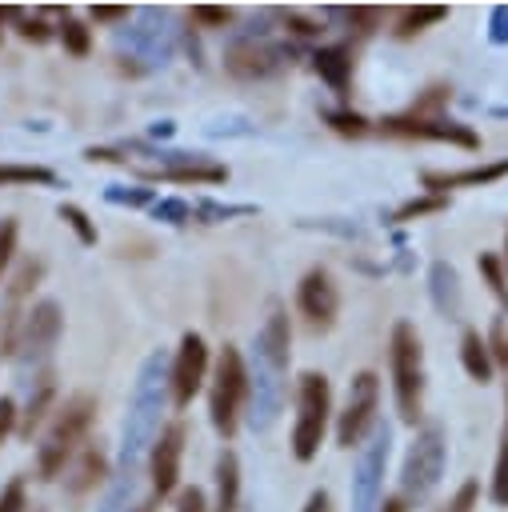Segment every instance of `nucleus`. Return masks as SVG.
<instances>
[{
	"label": "nucleus",
	"mask_w": 508,
	"mask_h": 512,
	"mask_svg": "<svg viewBox=\"0 0 508 512\" xmlns=\"http://www.w3.org/2000/svg\"><path fill=\"white\" fill-rule=\"evenodd\" d=\"M288 348H292V324L280 308L268 312L252 340V364H248V428L268 432L284 412V376H288Z\"/></svg>",
	"instance_id": "nucleus-1"
},
{
	"label": "nucleus",
	"mask_w": 508,
	"mask_h": 512,
	"mask_svg": "<svg viewBox=\"0 0 508 512\" xmlns=\"http://www.w3.org/2000/svg\"><path fill=\"white\" fill-rule=\"evenodd\" d=\"M172 384H168V356L164 348L148 352L136 380H132V396H128V412H124V432H120V472L136 476V468L148 460L160 428H164V408H168Z\"/></svg>",
	"instance_id": "nucleus-2"
},
{
	"label": "nucleus",
	"mask_w": 508,
	"mask_h": 512,
	"mask_svg": "<svg viewBox=\"0 0 508 512\" xmlns=\"http://www.w3.org/2000/svg\"><path fill=\"white\" fill-rule=\"evenodd\" d=\"M96 420V400L88 392L64 400L56 412H52V424L44 432V440L36 444V476L40 480H56L64 472V464L84 448V436Z\"/></svg>",
	"instance_id": "nucleus-3"
},
{
	"label": "nucleus",
	"mask_w": 508,
	"mask_h": 512,
	"mask_svg": "<svg viewBox=\"0 0 508 512\" xmlns=\"http://www.w3.org/2000/svg\"><path fill=\"white\" fill-rule=\"evenodd\" d=\"M388 368H392V396H396V416L404 424H416L424 416V348L420 332L408 320H396L388 336Z\"/></svg>",
	"instance_id": "nucleus-4"
},
{
	"label": "nucleus",
	"mask_w": 508,
	"mask_h": 512,
	"mask_svg": "<svg viewBox=\"0 0 508 512\" xmlns=\"http://www.w3.org/2000/svg\"><path fill=\"white\" fill-rule=\"evenodd\" d=\"M248 408V364L236 344H224L212 364L208 384V420L220 432V440H232L240 428V412Z\"/></svg>",
	"instance_id": "nucleus-5"
},
{
	"label": "nucleus",
	"mask_w": 508,
	"mask_h": 512,
	"mask_svg": "<svg viewBox=\"0 0 508 512\" xmlns=\"http://www.w3.org/2000/svg\"><path fill=\"white\" fill-rule=\"evenodd\" d=\"M332 424V384L324 372H300L296 380V420H292V456L300 464L320 456V444Z\"/></svg>",
	"instance_id": "nucleus-6"
},
{
	"label": "nucleus",
	"mask_w": 508,
	"mask_h": 512,
	"mask_svg": "<svg viewBox=\"0 0 508 512\" xmlns=\"http://www.w3.org/2000/svg\"><path fill=\"white\" fill-rule=\"evenodd\" d=\"M444 464H448V440H444V428L440 424H424L404 460H400V500L404 504H424L440 480H444Z\"/></svg>",
	"instance_id": "nucleus-7"
},
{
	"label": "nucleus",
	"mask_w": 508,
	"mask_h": 512,
	"mask_svg": "<svg viewBox=\"0 0 508 512\" xmlns=\"http://www.w3.org/2000/svg\"><path fill=\"white\" fill-rule=\"evenodd\" d=\"M60 328H64V316H60V304L56 300H40L24 312L20 320V336H16V368L24 376V384H32L36 376H44L48 368V356L60 340Z\"/></svg>",
	"instance_id": "nucleus-8"
},
{
	"label": "nucleus",
	"mask_w": 508,
	"mask_h": 512,
	"mask_svg": "<svg viewBox=\"0 0 508 512\" xmlns=\"http://www.w3.org/2000/svg\"><path fill=\"white\" fill-rule=\"evenodd\" d=\"M376 408H380V376L364 368L348 380L344 408L336 412V444L340 448H360L372 436V428L380 424Z\"/></svg>",
	"instance_id": "nucleus-9"
},
{
	"label": "nucleus",
	"mask_w": 508,
	"mask_h": 512,
	"mask_svg": "<svg viewBox=\"0 0 508 512\" xmlns=\"http://www.w3.org/2000/svg\"><path fill=\"white\" fill-rule=\"evenodd\" d=\"M392 456V428L376 424L372 436L360 444L356 472H352V512H376L384 500V468Z\"/></svg>",
	"instance_id": "nucleus-10"
},
{
	"label": "nucleus",
	"mask_w": 508,
	"mask_h": 512,
	"mask_svg": "<svg viewBox=\"0 0 508 512\" xmlns=\"http://www.w3.org/2000/svg\"><path fill=\"white\" fill-rule=\"evenodd\" d=\"M384 136H400V140H440V144H456V148H480V136L452 120V116H420V112H400V116H384L380 120Z\"/></svg>",
	"instance_id": "nucleus-11"
},
{
	"label": "nucleus",
	"mask_w": 508,
	"mask_h": 512,
	"mask_svg": "<svg viewBox=\"0 0 508 512\" xmlns=\"http://www.w3.org/2000/svg\"><path fill=\"white\" fill-rule=\"evenodd\" d=\"M208 380V344L200 332H184L176 356L168 360V384H172V404L188 408L192 396L204 388Z\"/></svg>",
	"instance_id": "nucleus-12"
},
{
	"label": "nucleus",
	"mask_w": 508,
	"mask_h": 512,
	"mask_svg": "<svg viewBox=\"0 0 508 512\" xmlns=\"http://www.w3.org/2000/svg\"><path fill=\"white\" fill-rule=\"evenodd\" d=\"M288 56H292V48H284V44H276L260 32V36L232 40L228 52H224V68L240 80H260V76H272Z\"/></svg>",
	"instance_id": "nucleus-13"
},
{
	"label": "nucleus",
	"mask_w": 508,
	"mask_h": 512,
	"mask_svg": "<svg viewBox=\"0 0 508 512\" xmlns=\"http://www.w3.org/2000/svg\"><path fill=\"white\" fill-rule=\"evenodd\" d=\"M184 440H188L184 424L172 420V424L160 428V436H156V444H152V452H148V460H144V464H148V476H152V492H156V500H168V496L180 492Z\"/></svg>",
	"instance_id": "nucleus-14"
},
{
	"label": "nucleus",
	"mask_w": 508,
	"mask_h": 512,
	"mask_svg": "<svg viewBox=\"0 0 508 512\" xmlns=\"http://www.w3.org/2000/svg\"><path fill=\"white\" fill-rule=\"evenodd\" d=\"M296 308L300 316L308 320L312 332H328L336 324V312H340V292L332 284V272L328 268H308L296 284Z\"/></svg>",
	"instance_id": "nucleus-15"
},
{
	"label": "nucleus",
	"mask_w": 508,
	"mask_h": 512,
	"mask_svg": "<svg viewBox=\"0 0 508 512\" xmlns=\"http://www.w3.org/2000/svg\"><path fill=\"white\" fill-rule=\"evenodd\" d=\"M152 176L176 180V184H224V180H228V168H224V164H212V160H204V156L172 152L164 164L152 168Z\"/></svg>",
	"instance_id": "nucleus-16"
},
{
	"label": "nucleus",
	"mask_w": 508,
	"mask_h": 512,
	"mask_svg": "<svg viewBox=\"0 0 508 512\" xmlns=\"http://www.w3.org/2000/svg\"><path fill=\"white\" fill-rule=\"evenodd\" d=\"M132 48H136L148 64H156V60L164 64L168 52H172V28H168V16L156 12V8L140 12V28H132Z\"/></svg>",
	"instance_id": "nucleus-17"
},
{
	"label": "nucleus",
	"mask_w": 508,
	"mask_h": 512,
	"mask_svg": "<svg viewBox=\"0 0 508 512\" xmlns=\"http://www.w3.org/2000/svg\"><path fill=\"white\" fill-rule=\"evenodd\" d=\"M500 176H508V160L472 164V168H460V172H424V188L444 196L448 188H484V184H496Z\"/></svg>",
	"instance_id": "nucleus-18"
},
{
	"label": "nucleus",
	"mask_w": 508,
	"mask_h": 512,
	"mask_svg": "<svg viewBox=\"0 0 508 512\" xmlns=\"http://www.w3.org/2000/svg\"><path fill=\"white\" fill-rule=\"evenodd\" d=\"M64 488L68 492H88V488H96V484H104L108 480V456L96 448V444H84L68 464H64Z\"/></svg>",
	"instance_id": "nucleus-19"
},
{
	"label": "nucleus",
	"mask_w": 508,
	"mask_h": 512,
	"mask_svg": "<svg viewBox=\"0 0 508 512\" xmlns=\"http://www.w3.org/2000/svg\"><path fill=\"white\" fill-rule=\"evenodd\" d=\"M212 512H240V456L220 448L212 468Z\"/></svg>",
	"instance_id": "nucleus-20"
},
{
	"label": "nucleus",
	"mask_w": 508,
	"mask_h": 512,
	"mask_svg": "<svg viewBox=\"0 0 508 512\" xmlns=\"http://www.w3.org/2000/svg\"><path fill=\"white\" fill-rule=\"evenodd\" d=\"M428 292H432V304H436L440 316H448V320L460 316L464 292H460V276H456V268H452L448 260H436V264L428 268Z\"/></svg>",
	"instance_id": "nucleus-21"
},
{
	"label": "nucleus",
	"mask_w": 508,
	"mask_h": 512,
	"mask_svg": "<svg viewBox=\"0 0 508 512\" xmlns=\"http://www.w3.org/2000/svg\"><path fill=\"white\" fill-rule=\"evenodd\" d=\"M312 68H316V76L332 88V92H348V80H352V52L344 48V44H328V48H316V56H312Z\"/></svg>",
	"instance_id": "nucleus-22"
},
{
	"label": "nucleus",
	"mask_w": 508,
	"mask_h": 512,
	"mask_svg": "<svg viewBox=\"0 0 508 512\" xmlns=\"http://www.w3.org/2000/svg\"><path fill=\"white\" fill-rule=\"evenodd\" d=\"M28 388H32V396H28V404H24V412H20V424H16V432H20V436H32V432H36V428L48 420V412H56V408H52V400H56L52 372L36 376Z\"/></svg>",
	"instance_id": "nucleus-23"
},
{
	"label": "nucleus",
	"mask_w": 508,
	"mask_h": 512,
	"mask_svg": "<svg viewBox=\"0 0 508 512\" xmlns=\"http://www.w3.org/2000/svg\"><path fill=\"white\" fill-rule=\"evenodd\" d=\"M460 364H464V372H468L476 384H488L492 372H496L492 352H488V340H484L476 328H464V336H460Z\"/></svg>",
	"instance_id": "nucleus-24"
},
{
	"label": "nucleus",
	"mask_w": 508,
	"mask_h": 512,
	"mask_svg": "<svg viewBox=\"0 0 508 512\" xmlns=\"http://www.w3.org/2000/svg\"><path fill=\"white\" fill-rule=\"evenodd\" d=\"M444 16H448V8H444V4H420V8H404V12L396 16V28H392V32H396L400 40H412V36H420L428 24H440Z\"/></svg>",
	"instance_id": "nucleus-25"
},
{
	"label": "nucleus",
	"mask_w": 508,
	"mask_h": 512,
	"mask_svg": "<svg viewBox=\"0 0 508 512\" xmlns=\"http://www.w3.org/2000/svg\"><path fill=\"white\" fill-rule=\"evenodd\" d=\"M60 176L44 164H0V188H16V184H56Z\"/></svg>",
	"instance_id": "nucleus-26"
},
{
	"label": "nucleus",
	"mask_w": 508,
	"mask_h": 512,
	"mask_svg": "<svg viewBox=\"0 0 508 512\" xmlns=\"http://www.w3.org/2000/svg\"><path fill=\"white\" fill-rule=\"evenodd\" d=\"M60 44H64V52H72V56H88V48H92V28L84 24V20H76L72 12H64V20H60Z\"/></svg>",
	"instance_id": "nucleus-27"
},
{
	"label": "nucleus",
	"mask_w": 508,
	"mask_h": 512,
	"mask_svg": "<svg viewBox=\"0 0 508 512\" xmlns=\"http://www.w3.org/2000/svg\"><path fill=\"white\" fill-rule=\"evenodd\" d=\"M476 268H480V276L488 280V292L500 300V308H508V272H504V260H500L496 252H480Z\"/></svg>",
	"instance_id": "nucleus-28"
},
{
	"label": "nucleus",
	"mask_w": 508,
	"mask_h": 512,
	"mask_svg": "<svg viewBox=\"0 0 508 512\" xmlns=\"http://www.w3.org/2000/svg\"><path fill=\"white\" fill-rule=\"evenodd\" d=\"M488 500L496 508H508V432L496 448V464H492V484H488Z\"/></svg>",
	"instance_id": "nucleus-29"
},
{
	"label": "nucleus",
	"mask_w": 508,
	"mask_h": 512,
	"mask_svg": "<svg viewBox=\"0 0 508 512\" xmlns=\"http://www.w3.org/2000/svg\"><path fill=\"white\" fill-rule=\"evenodd\" d=\"M132 488H136V476L116 472V480H112V488H108V496L100 500L96 512H132V508H128V504H132Z\"/></svg>",
	"instance_id": "nucleus-30"
},
{
	"label": "nucleus",
	"mask_w": 508,
	"mask_h": 512,
	"mask_svg": "<svg viewBox=\"0 0 508 512\" xmlns=\"http://www.w3.org/2000/svg\"><path fill=\"white\" fill-rule=\"evenodd\" d=\"M60 220L76 232V240H80V244H88V248L96 244V224L88 220V212H84L80 204H60Z\"/></svg>",
	"instance_id": "nucleus-31"
},
{
	"label": "nucleus",
	"mask_w": 508,
	"mask_h": 512,
	"mask_svg": "<svg viewBox=\"0 0 508 512\" xmlns=\"http://www.w3.org/2000/svg\"><path fill=\"white\" fill-rule=\"evenodd\" d=\"M16 236H20V224L12 216H4L0 220V284H4V276L12 268V260H16Z\"/></svg>",
	"instance_id": "nucleus-32"
},
{
	"label": "nucleus",
	"mask_w": 508,
	"mask_h": 512,
	"mask_svg": "<svg viewBox=\"0 0 508 512\" xmlns=\"http://www.w3.org/2000/svg\"><path fill=\"white\" fill-rule=\"evenodd\" d=\"M440 208H448V200L432 192V196H424V200H408V204H400L392 220H400V224H408V220H416V216H428V212H440Z\"/></svg>",
	"instance_id": "nucleus-33"
},
{
	"label": "nucleus",
	"mask_w": 508,
	"mask_h": 512,
	"mask_svg": "<svg viewBox=\"0 0 508 512\" xmlns=\"http://www.w3.org/2000/svg\"><path fill=\"white\" fill-rule=\"evenodd\" d=\"M324 120H328L340 136H364V132H368V120L356 116V112H348V108H340V112H324Z\"/></svg>",
	"instance_id": "nucleus-34"
},
{
	"label": "nucleus",
	"mask_w": 508,
	"mask_h": 512,
	"mask_svg": "<svg viewBox=\"0 0 508 512\" xmlns=\"http://www.w3.org/2000/svg\"><path fill=\"white\" fill-rule=\"evenodd\" d=\"M0 512H28V488H24L20 476H12L0 488Z\"/></svg>",
	"instance_id": "nucleus-35"
},
{
	"label": "nucleus",
	"mask_w": 508,
	"mask_h": 512,
	"mask_svg": "<svg viewBox=\"0 0 508 512\" xmlns=\"http://www.w3.org/2000/svg\"><path fill=\"white\" fill-rule=\"evenodd\" d=\"M192 20H196L200 28H224V24H232V8H216V4H196V8H192Z\"/></svg>",
	"instance_id": "nucleus-36"
},
{
	"label": "nucleus",
	"mask_w": 508,
	"mask_h": 512,
	"mask_svg": "<svg viewBox=\"0 0 508 512\" xmlns=\"http://www.w3.org/2000/svg\"><path fill=\"white\" fill-rule=\"evenodd\" d=\"M344 16H348V24H352L356 36H372L380 28V8H348Z\"/></svg>",
	"instance_id": "nucleus-37"
},
{
	"label": "nucleus",
	"mask_w": 508,
	"mask_h": 512,
	"mask_svg": "<svg viewBox=\"0 0 508 512\" xmlns=\"http://www.w3.org/2000/svg\"><path fill=\"white\" fill-rule=\"evenodd\" d=\"M172 512H212V504H208L204 488L188 484V488H180V492H176V508H172Z\"/></svg>",
	"instance_id": "nucleus-38"
},
{
	"label": "nucleus",
	"mask_w": 508,
	"mask_h": 512,
	"mask_svg": "<svg viewBox=\"0 0 508 512\" xmlns=\"http://www.w3.org/2000/svg\"><path fill=\"white\" fill-rule=\"evenodd\" d=\"M484 340H488L492 364L508 368V324H504V320H496V324H492V336H484Z\"/></svg>",
	"instance_id": "nucleus-39"
},
{
	"label": "nucleus",
	"mask_w": 508,
	"mask_h": 512,
	"mask_svg": "<svg viewBox=\"0 0 508 512\" xmlns=\"http://www.w3.org/2000/svg\"><path fill=\"white\" fill-rule=\"evenodd\" d=\"M152 212H156L160 220H168V224H188V220H192V208H188L184 200H156Z\"/></svg>",
	"instance_id": "nucleus-40"
},
{
	"label": "nucleus",
	"mask_w": 508,
	"mask_h": 512,
	"mask_svg": "<svg viewBox=\"0 0 508 512\" xmlns=\"http://www.w3.org/2000/svg\"><path fill=\"white\" fill-rule=\"evenodd\" d=\"M16 28H20V36L32 40V44H48V40H52V28H48L40 16H28V12H24V20H20Z\"/></svg>",
	"instance_id": "nucleus-41"
},
{
	"label": "nucleus",
	"mask_w": 508,
	"mask_h": 512,
	"mask_svg": "<svg viewBox=\"0 0 508 512\" xmlns=\"http://www.w3.org/2000/svg\"><path fill=\"white\" fill-rule=\"evenodd\" d=\"M104 196H108L112 204H132V208H140V204L152 200V188H108Z\"/></svg>",
	"instance_id": "nucleus-42"
},
{
	"label": "nucleus",
	"mask_w": 508,
	"mask_h": 512,
	"mask_svg": "<svg viewBox=\"0 0 508 512\" xmlns=\"http://www.w3.org/2000/svg\"><path fill=\"white\" fill-rule=\"evenodd\" d=\"M16 424H20V408H16V400H12V396H0V444L16 432Z\"/></svg>",
	"instance_id": "nucleus-43"
},
{
	"label": "nucleus",
	"mask_w": 508,
	"mask_h": 512,
	"mask_svg": "<svg viewBox=\"0 0 508 512\" xmlns=\"http://www.w3.org/2000/svg\"><path fill=\"white\" fill-rule=\"evenodd\" d=\"M488 40L492 44H508V4L492 8V16H488Z\"/></svg>",
	"instance_id": "nucleus-44"
},
{
	"label": "nucleus",
	"mask_w": 508,
	"mask_h": 512,
	"mask_svg": "<svg viewBox=\"0 0 508 512\" xmlns=\"http://www.w3.org/2000/svg\"><path fill=\"white\" fill-rule=\"evenodd\" d=\"M252 208L248 204H200V216H208V220H228V216H248Z\"/></svg>",
	"instance_id": "nucleus-45"
},
{
	"label": "nucleus",
	"mask_w": 508,
	"mask_h": 512,
	"mask_svg": "<svg viewBox=\"0 0 508 512\" xmlns=\"http://www.w3.org/2000/svg\"><path fill=\"white\" fill-rule=\"evenodd\" d=\"M92 20L96 24H120V20H128V8L124 4H96L92 8Z\"/></svg>",
	"instance_id": "nucleus-46"
},
{
	"label": "nucleus",
	"mask_w": 508,
	"mask_h": 512,
	"mask_svg": "<svg viewBox=\"0 0 508 512\" xmlns=\"http://www.w3.org/2000/svg\"><path fill=\"white\" fill-rule=\"evenodd\" d=\"M284 24H292V32L304 36V40H308V36H320V24H316V20H304L300 12H284Z\"/></svg>",
	"instance_id": "nucleus-47"
},
{
	"label": "nucleus",
	"mask_w": 508,
	"mask_h": 512,
	"mask_svg": "<svg viewBox=\"0 0 508 512\" xmlns=\"http://www.w3.org/2000/svg\"><path fill=\"white\" fill-rule=\"evenodd\" d=\"M300 512H332V496L324 488H316V492H308V500H304Z\"/></svg>",
	"instance_id": "nucleus-48"
},
{
	"label": "nucleus",
	"mask_w": 508,
	"mask_h": 512,
	"mask_svg": "<svg viewBox=\"0 0 508 512\" xmlns=\"http://www.w3.org/2000/svg\"><path fill=\"white\" fill-rule=\"evenodd\" d=\"M24 20V8L16 4H0V24H20Z\"/></svg>",
	"instance_id": "nucleus-49"
},
{
	"label": "nucleus",
	"mask_w": 508,
	"mask_h": 512,
	"mask_svg": "<svg viewBox=\"0 0 508 512\" xmlns=\"http://www.w3.org/2000/svg\"><path fill=\"white\" fill-rule=\"evenodd\" d=\"M376 512H408V504H404V500H400V496H384V500H380V508H376Z\"/></svg>",
	"instance_id": "nucleus-50"
},
{
	"label": "nucleus",
	"mask_w": 508,
	"mask_h": 512,
	"mask_svg": "<svg viewBox=\"0 0 508 512\" xmlns=\"http://www.w3.org/2000/svg\"><path fill=\"white\" fill-rule=\"evenodd\" d=\"M500 260H504V272H508V232H504V256Z\"/></svg>",
	"instance_id": "nucleus-51"
},
{
	"label": "nucleus",
	"mask_w": 508,
	"mask_h": 512,
	"mask_svg": "<svg viewBox=\"0 0 508 512\" xmlns=\"http://www.w3.org/2000/svg\"><path fill=\"white\" fill-rule=\"evenodd\" d=\"M132 512H152V508H132Z\"/></svg>",
	"instance_id": "nucleus-52"
},
{
	"label": "nucleus",
	"mask_w": 508,
	"mask_h": 512,
	"mask_svg": "<svg viewBox=\"0 0 508 512\" xmlns=\"http://www.w3.org/2000/svg\"><path fill=\"white\" fill-rule=\"evenodd\" d=\"M500 116H508V108H500Z\"/></svg>",
	"instance_id": "nucleus-53"
},
{
	"label": "nucleus",
	"mask_w": 508,
	"mask_h": 512,
	"mask_svg": "<svg viewBox=\"0 0 508 512\" xmlns=\"http://www.w3.org/2000/svg\"><path fill=\"white\" fill-rule=\"evenodd\" d=\"M0 40H4V36H0Z\"/></svg>",
	"instance_id": "nucleus-54"
},
{
	"label": "nucleus",
	"mask_w": 508,
	"mask_h": 512,
	"mask_svg": "<svg viewBox=\"0 0 508 512\" xmlns=\"http://www.w3.org/2000/svg\"><path fill=\"white\" fill-rule=\"evenodd\" d=\"M504 400H508V396H504Z\"/></svg>",
	"instance_id": "nucleus-55"
}]
</instances>
